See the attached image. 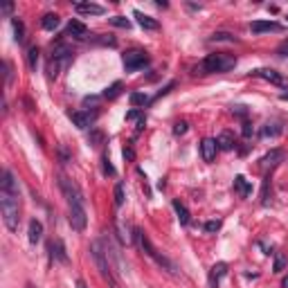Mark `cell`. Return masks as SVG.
I'll use <instances>...</instances> for the list:
<instances>
[{"label": "cell", "instance_id": "cell-1", "mask_svg": "<svg viewBox=\"0 0 288 288\" xmlns=\"http://www.w3.org/2000/svg\"><path fill=\"white\" fill-rule=\"evenodd\" d=\"M0 212H2V223L9 232H18L21 223V192H18V180L14 178L9 169L2 171L0 180Z\"/></svg>", "mask_w": 288, "mask_h": 288}, {"label": "cell", "instance_id": "cell-2", "mask_svg": "<svg viewBox=\"0 0 288 288\" xmlns=\"http://www.w3.org/2000/svg\"><path fill=\"white\" fill-rule=\"evenodd\" d=\"M59 187H61V194L65 196L68 201V207H70V225L75 232H84L86 230V207H84V194L81 189L70 180V178L61 176L59 178Z\"/></svg>", "mask_w": 288, "mask_h": 288}, {"label": "cell", "instance_id": "cell-3", "mask_svg": "<svg viewBox=\"0 0 288 288\" xmlns=\"http://www.w3.org/2000/svg\"><path fill=\"white\" fill-rule=\"evenodd\" d=\"M90 257H92V261H95V266H97V270H99L104 282L111 288H122L119 286V279L115 277V272H113V266H111V261H108V252L104 250L102 241H92L90 243Z\"/></svg>", "mask_w": 288, "mask_h": 288}, {"label": "cell", "instance_id": "cell-4", "mask_svg": "<svg viewBox=\"0 0 288 288\" xmlns=\"http://www.w3.org/2000/svg\"><path fill=\"white\" fill-rule=\"evenodd\" d=\"M236 65V59L232 54H225V52H216V54H207L201 65L194 68L196 75H214V72H228Z\"/></svg>", "mask_w": 288, "mask_h": 288}, {"label": "cell", "instance_id": "cell-5", "mask_svg": "<svg viewBox=\"0 0 288 288\" xmlns=\"http://www.w3.org/2000/svg\"><path fill=\"white\" fill-rule=\"evenodd\" d=\"M135 241L140 243V248L144 250V255H146V257H151V259H153V261L158 263L160 268H165V270H167V272H171V275H178L176 263L171 261V259H167L165 255H160L158 250H155V248H153V243H151V239H149L146 234H144L142 230H135Z\"/></svg>", "mask_w": 288, "mask_h": 288}, {"label": "cell", "instance_id": "cell-6", "mask_svg": "<svg viewBox=\"0 0 288 288\" xmlns=\"http://www.w3.org/2000/svg\"><path fill=\"white\" fill-rule=\"evenodd\" d=\"M122 61H124V68H126L128 72H135V70L144 68V65L149 63V54L144 52V50H126Z\"/></svg>", "mask_w": 288, "mask_h": 288}, {"label": "cell", "instance_id": "cell-7", "mask_svg": "<svg viewBox=\"0 0 288 288\" xmlns=\"http://www.w3.org/2000/svg\"><path fill=\"white\" fill-rule=\"evenodd\" d=\"M252 75H255V77H259V79H263V81H270V84H275V86H286V79H284V77L279 75L277 70H270V68H259V70H255Z\"/></svg>", "mask_w": 288, "mask_h": 288}, {"label": "cell", "instance_id": "cell-8", "mask_svg": "<svg viewBox=\"0 0 288 288\" xmlns=\"http://www.w3.org/2000/svg\"><path fill=\"white\" fill-rule=\"evenodd\" d=\"M225 275H228V263H225V261L214 263L212 270H209V277H207L209 286H212V288H219L221 286V279H223Z\"/></svg>", "mask_w": 288, "mask_h": 288}, {"label": "cell", "instance_id": "cell-9", "mask_svg": "<svg viewBox=\"0 0 288 288\" xmlns=\"http://www.w3.org/2000/svg\"><path fill=\"white\" fill-rule=\"evenodd\" d=\"M252 34H266V32H282L284 27L275 21H255L250 25Z\"/></svg>", "mask_w": 288, "mask_h": 288}, {"label": "cell", "instance_id": "cell-10", "mask_svg": "<svg viewBox=\"0 0 288 288\" xmlns=\"http://www.w3.org/2000/svg\"><path fill=\"white\" fill-rule=\"evenodd\" d=\"M216 151H219V144H216V140L205 138L203 142H201V153H203V160L205 162H214V158H216Z\"/></svg>", "mask_w": 288, "mask_h": 288}, {"label": "cell", "instance_id": "cell-11", "mask_svg": "<svg viewBox=\"0 0 288 288\" xmlns=\"http://www.w3.org/2000/svg\"><path fill=\"white\" fill-rule=\"evenodd\" d=\"M50 257H52L57 263H68V252H65V246H63V241L61 239L52 241V246H50Z\"/></svg>", "mask_w": 288, "mask_h": 288}, {"label": "cell", "instance_id": "cell-12", "mask_svg": "<svg viewBox=\"0 0 288 288\" xmlns=\"http://www.w3.org/2000/svg\"><path fill=\"white\" fill-rule=\"evenodd\" d=\"M68 36H72V38H77V41H84V38H88V27L84 25V23H79V21H70V25H68Z\"/></svg>", "mask_w": 288, "mask_h": 288}, {"label": "cell", "instance_id": "cell-13", "mask_svg": "<svg viewBox=\"0 0 288 288\" xmlns=\"http://www.w3.org/2000/svg\"><path fill=\"white\" fill-rule=\"evenodd\" d=\"M75 9L79 11V14H90V16H102L104 14V7L95 5V2H77Z\"/></svg>", "mask_w": 288, "mask_h": 288}, {"label": "cell", "instance_id": "cell-14", "mask_svg": "<svg viewBox=\"0 0 288 288\" xmlns=\"http://www.w3.org/2000/svg\"><path fill=\"white\" fill-rule=\"evenodd\" d=\"M27 236H29V241H32V243H38V241L43 239V225H41V221H36V219L29 221V228H27Z\"/></svg>", "mask_w": 288, "mask_h": 288}, {"label": "cell", "instance_id": "cell-15", "mask_svg": "<svg viewBox=\"0 0 288 288\" xmlns=\"http://www.w3.org/2000/svg\"><path fill=\"white\" fill-rule=\"evenodd\" d=\"M282 160H284V151L272 149L268 155H263V160H261V162H263V167H266V169H268V167H270V169H275V167H277Z\"/></svg>", "mask_w": 288, "mask_h": 288}, {"label": "cell", "instance_id": "cell-16", "mask_svg": "<svg viewBox=\"0 0 288 288\" xmlns=\"http://www.w3.org/2000/svg\"><path fill=\"white\" fill-rule=\"evenodd\" d=\"M234 192L239 194V196L248 198V196L252 194V185H250V182H248L243 176H236V178H234Z\"/></svg>", "mask_w": 288, "mask_h": 288}, {"label": "cell", "instance_id": "cell-17", "mask_svg": "<svg viewBox=\"0 0 288 288\" xmlns=\"http://www.w3.org/2000/svg\"><path fill=\"white\" fill-rule=\"evenodd\" d=\"M133 16L138 18L140 27H144V29H158V27H160V23L155 21V18L146 16V14H142V11H133Z\"/></svg>", "mask_w": 288, "mask_h": 288}, {"label": "cell", "instance_id": "cell-18", "mask_svg": "<svg viewBox=\"0 0 288 288\" xmlns=\"http://www.w3.org/2000/svg\"><path fill=\"white\" fill-rule=\"evenodd\" d=\"M216 144H219V149H223V151H232L234 149V135L230 133V131H223V133L219 135V140H216Z\"/></svg>", "mask_w": 288, "mask_h": 288}, {"label": "cell", "instance_id": "cell-19", "mask_svg": "<svg viewBox=\"0 0 288 288\" xmlns=\"http://www.w3.org/2000/svg\"><path fill=\"white\" fill-rule=\"evenodd\" d=\"M59 16L57 14H45L43 16V21H41V25H43V29H48V32H54L57 27H59Z\"/></svg>", "mask_w": 288, "mask_h": 288}, {"label": "cell", "instance_id": "cell-20", "mask_svg": "<svg viewBox=\"0 0 288 288\" xmlns=\"http://www.w3.org/2000/svg\"><path fill=\"white\" fill-rule=\"evenodd\" d=\"M173 209H176V214H178V221H180L182 225H189V221H192V216H189V212H187V207L180 203V201H173Z\"/></svg>", "mask_w": 288, "mask_h": 288}, {"label": "cell", "instance_id": "cell-21", "mask_svg": "<svg viewBox=\"0 0 288 288\" xmlns=\"http://www.w3.org/2000/svg\"><path fill=\"white\" fill-rule=\"evenodd\" d=\"M70 119L75 122V126H77V128H88V124H90V117H88L86 113H79V111L70 113Z\"/></svg>", "mask_w": 288, "mask_h": 288}, {"label": "cell", "instance_id": "cell-22", "mask_svg": "<svg viewBox=\"0 0 288 288\" xmlns=\"http://www.w3.org/2000/svg\"><path fill=\"white\" fill-rule=\"evenodd\" d=\"M11 27H14V38H16V43L25 41V25H23V21L11 18Z\"/></svg>", "mask_w": 288, "mask_h": 288}, {"label": "cell", "instance_id": "cell-23", "mask_svg": "<svg viewBox=\"0 0 288 288\" xmlns=\"http://www.w3.org/2000/svg\"><path fill=\"white\" fill-rule=\"evenodd\" d=\"M119 92H122V84H119V81H115V84H113L111 88H106L104 97H106V99H115V97H117Z\"/></svg>", "mask_w": 288, "mask_h": 288}, {"label": "cell", "instance_id": "cell-24", "mask_svg": "<svg viewBox=\"0 0 288 288\" xmlns=\"http://www.w3.org/2000/svg\"><path fill=\"white\" fill-rule=\"evenodd\" d=\"M282 133V126H279V124H266V126H263V135H270V138H277V135Z\"/></svg>", "mask_w": 288, "mask_h": 288}, {"label": "cell", "instance_id": "cell-25", "mask_svg": "<svg viewBox=\"0 0 288 288\" xmlns=\"http://www.w3.org/2000/svg\"><path fill=\"white\" fill-rule=\"evenodd\" d=\"M126 119H128V122H138V131L144 126V115H142L140 111H131V113L126 115Z\"/></svg>", "mask_w": 288, "mask_h": 288}, {"label": "cell", "instance_id": "cell-26", "mask_svg": "<svg viewBox=\"0 0 288 288\" xmlns=\"http://www.w3.org/2000/svg\"><path fill=\"white\" fill-rule=\"evenodd\" d=\"M108 21H111V25L122 27V29H128V27H131V21L124 16H113V18H108Z\"/></svg>", "mask_w": 288, "mask_h": 288}, {"label": "cell", "instance_id": "cell-27", "mask_svg": "<svg viewBox=\"0 0 288 288\" xmlns=\"http://www.w3.org/2000/svg\"><path fill=\"white\" fill-rule=\"evenodd\" d=\"M27 61H29V68H36V63H38V48L34 45V48H29L27 50Z\"/></svg>", "mask_w": 288, "mask_h": 288}, {"label": "cell", "instance_id": "cell-28", "mask_svg": "<svg viewBox=\"0 0 288 288\" xmlns=\"http://www.w3.org/2000/svg\"><path fill=\"white\" fill-rule=\"evenodd\" d=\"M146 102H149V99H146V95H142V92H133V95H131V104H133V106H144Z\"/></svg>", "mask_w": 288, "mask_h": 288}, {"label": "cell", "instance_id": "cell-29", "mask_svg": "<svg viewBox=\"0 0 288 288\" xmlns=\"http://www.w3.org/2000/svg\"><path fill=\"white\" fill-rule=\"evenodd\" d=\"M115 205H117V207L124 205V187L122 185H115Z\"/></svg>", "mask_w": 288, "mask_h": 288}, {"label": "cell", "instance_id": "cell-30", "mask_svg": "<svg viewBox=\"0 0 288 288\" xmlns=\"http://www.w3.org/2000/svg\"><path fill=\"white\" fill-rule=\"evenodd\" d=\"M117 230H119V239H122L124 243H131V241H133V236L128 234V230H124V225L119 223V221H117Z\"/></svg>", "mask_w": 288, "mask_h": 288}, {"label": "cell", "instance_id": "cell-31", "mask_svg": "<svg viewBox=\"0 0 288 288\" xmlns=\"http://www.w3.org/2000/svg\"><path fill=\"white\" fill-rule=\"evenodd\" d=\"M284 266H286V257H284V255H277V259H275V272H282Z\"/></svg>", "mask_w": 288, "mask_h": 288}, {"label": "cell", "instance_id": "cell-32", "mask_svg": "<svg viewBox=\"0 0 288 288\" xmlns=\"http://www.w3.org/2000/svg\"><path fill=\"white\" fill-rule=\"evenodd\" d=\"M104 173H106V176H115V169H113V165H111V160H108L106 155H104Z\"/></svg>", "mask_w": 288, "mask_h": 288}, {"label": "cell", "instance_id": "cell-33", "mask_svg": "<svg viewBox=\"0 0 288 288\" xmlns=\"http://www.w3.org/2000/svg\"><path fill=\"white\" fill-rule=\"evenodd\" d=\"M277 54H279V57H288V38H286V41H282V43H279Z\"/></svg>", "mask_w": 288, "mask_h": 288}, {"label": "cell", "instance_id": "cell-34", "mask_svg": "<svg viewBox=\"0 0 288 288\" xmlns=\"http://www.w3.org/2000/svg\"><path fill=\"white\" fill-rule=\"evenodd\" d=\"M212 41H234V38L230 36V34H225V32H216L212 36Z\"/></svg>", "mask_w": 288, "mask_h": 288}, {"label": "cell", "instance_id": "cell-35", "mask_svg": "<svg viewBox=\"0 0 288 288\" xmlns=\"http://www.w3.org/2000/svg\"><path fill=\"white\" fill-rule=\"evenodd\" d=\"M173 133H176V135H182V133H187V122H178L176 126H173Z\"/></svg>", "mask_w": 288, "mask_h": 288}, {"label": "cell", "instance_id": "cell-36", "mask_svg": "<svg viewBox=\"0 0 288 288\" xmlns=\"http://www.w3.org/2000/svg\"><path fill=\"white\" fill-rule=\"evenodd\" d=\"M219 228H221V221H209V223H205V230H207V232H216Z\"/></svg>", "mask_w": 288, "mask_h": 288}, {"label": "cell", "instance_id": "cell-37", "mask_svg": "<svg viewBox=\"0 0 288 288\" xmlns=\"http://www.w3.org/2000/svg\"><path fill=\"white\" fill-rule=\"evenodd\" d=\"M2 68H5V77H7V86H9V84H11V65H9V63H7V61H5V63H2Z\"/></svg>", "mask_w": 288, "mask_h": 288}, {"label": "cell", "instance_id": "cell-38", "mask_svg": "<svg viewBox=\"0 0 288 288\" xmlns=\"http://www.w3.org/2000/svg\"><path fill=\"white\" fill-rule=\"evenodd\" d=\"M0 11H2V14L7 16V14H11V11H14V5H11V2H7V5L0 7Z\"/></svg>", "mask_w": 288, "mask_h": 288}, {"label": "cell", "instance_id": "cell-39", "mask_svg": "<svg viewBox=\"0 0 288 288\" xmlns=\"http://www.w3.org/2000/svg\"><path fill=\"white\" fill-rule=\"evenodd\" d=\"M90 140H92V142H95V144H99V142H102V140H104V135L99 133V131H95V133L90 135Z\"/></svg>", "mask_w": 288, "mask_h": 288}, {"label": "cell", "instance_id": "cell-40", "mask_svg": "<svg viewBox=\"0 0 288 288\" xmlns=\"http://www.w3.org/2000/svg\"><path fill=\"white\" fill-rule=\"evenodd\" d=\"M124 158H128V160H133V149H124Z\"/></svg>", "mask_w": 288, "mask_h": 288}, {"label": "cell", "instance_id": "cell-41", "mask_svg": "<svg viewBox=\"0 0 288 288\" xmlns=\"http://www.w3.org/2000/svg\"><path fill=\"white\" fill-rule=\"evenodd\" d=\"M243 135H246V138H250V124H243Z\"/></svg>", "mask_w": 288, "mask_h": 288}, {"label": "cell", "instance_id": "cell-42", "mask_svg": "<svg viewBox=\"0 0 288 288\" xmlns=\"http://www.w3.org/2000/svg\"><path fill=\"white\" fill-rule=\"evenodd\" d=\"M77 288H88V286H86L84 279H79V282H77Z\"/></svg>", "mask_w": 288, "mask_h": 288}, {"label": "cell", "instance_id": "cell-43", "mask_svg": "<svg viewBox=\"0 0 288 288\" xmlns=\"http://www.w3.org/2000/svg\"><path fill=\"white\" fill-rule=\"evenodd\" d=\"M282 286H284V288H288V275H286V277H284V282H282Z\"/></svg>", "mask_w": 288, "mask_h": 288}, {"label": "cell", "instance_id": "cell-44", "mask_svg": "<svg viewBox=\"0 0 288 288\" xmlns=\"http://www.w3.org/2000/svg\"><path fill=\"white\" fill-rule=\"evenodd\" d=\"M279 97H282L284 102H288V92H282V95H279Z\"/></svg>", "mask_w": 288, "mask_h": 288}, {"label": "cell", "instance_id": "cell-45", "mask_svg": "<svg viewBox=\"0 0 288 288\" xmlns=\"http://www.w3.org/2000/svg\"><path fill=\"white\" fill-rule=\"evenodd\" d=\"M27 288H34V286H32V284H27Z\"/></svg>", "mask_w": 288, "mask_h": 288}]
</instances>
